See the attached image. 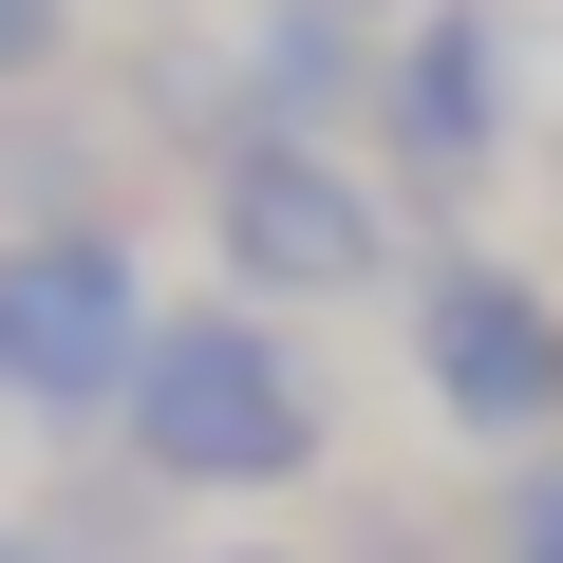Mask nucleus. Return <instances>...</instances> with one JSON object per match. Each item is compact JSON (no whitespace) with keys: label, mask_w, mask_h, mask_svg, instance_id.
<instances>
[{"label":"nucleus","mask_w":563,"mask_h":563,"mask_svg":"<svg viewBox=\"0 0 563 563\" xmlns=\"http://www.w3.org/2000/svg\"><path fill=\"white\" fill-rule=\"evenodd\" d=\"M113 432H132L151 488H301L320 432H339V395L301 376V339H282L263 301H169Z\"/></svg>","instance_id":"nucleus-1"},{"label":"nucleus","mask_w":563,"mask_h":563,"mask_svg":"<svg viewBox=\"0 0 563 563\" xmlns=\"http://www.w3.org/2000/svg\"><path fill=\"white\" fill-rule=\"evenodd\" d=\"M151 263L113 225H0V413H38V432H95L132 413L151 376Z\"/></svg>","instance_id":"nucleus-2"},{"label":"nucleus","mask_w":563,"mask_h":563,"mask_svg":"<svg viewBox=\"0 0 563 563\" xmlns=\"http://www.w3.org/2000/svg\"><path fill=\"white\" fill-rule=\"evenodd\" d=\"M207 244H225V282L282 320V301H357V282H395V207L339 169V151H301V132H263V151H225L207 169Z\"/></svg>","instance_id":"nucleus-3"},{"label":"nucleus","mask_w":563,"mask_h":563,"mask_svg":"<svg viewBox=\"0 0 563 563\" xmlns=\"http://www.w3.org/2000/svg\"><path fill=\"white\" fill-rule=\"evenodd\" d=\"M413 376H432V413L470 451H507V432L563 413V301H544L526 263L451 244V263H413Z\"/></svg>","instance_id":"nucleus-4"},{"label":"nucleus","mask_w":563,"mask_h":563,"mask_svg":"<svg viewBox=\"0 0 563 563\" xmlns=\"http://www.w3.org/2000/svg\"><path fill=\"white\" fill-rule=\"evenodd\" d=\"M376 132H395L413 188H470V169L507 151V20H488V0H413V20H395V95H376Z\"/></svg>","instance_id":"nucleus-5"},{"label":"nucleus","mask_w":563,"mask_h":563,"mask_svg":"<svg viewBox=\"0 0 563 563\" xmlns=\"http://www.w3.org/2000/svg\"><path fill=\"white\" fill-rule=\"evenodd\" d=\"M225 76H244V132L339 151V113L395 95V38H376V0H263V20L225 38Z\"/></svg>","instance_id":"nucleus-6"},{"label":"nucleus","mask_w":563,"mask_h":563,"mask_svg":"<svg viewBox=\"0 0 563 563\" xmlns=\"http://www.w3.org/2000/svg\"><path fill=\"white\" fill-rule=\"evenodd\" d=\"M507 563H563V451H544V470L507 488Z\"/></svg>","instance_id":"nucleus-7"},{"label":"nucleus","mask_w":563,"mask_h":563,"mask_svg":"<svg viewBox=\"0 0 563 563\" xmlns=\"http://www.w3.org/2000/svg\"><path fill=\"white\" fill-rule=\"evenodd\" d=\"M57 38H76V0H0V76H38Z\"/></svg>","instance_id":"nucleus-8"},{"label":"nucleus","mask_w":563,"mask_h":563,"mask_svg":"<svg viewBox=\"0 0 563 563\" xmlns=\"http://www.w3.org/2000/svg\"><path fill=\"white\" fill-rule=\"evenodd\" d=\"M0 563H57V544H38V526H0Z\"/></svg>","instance_id":"nucleus-9"},{"label":"nucleus","mask_w":563,"mask_h":563,"mask_svg":"<svg viewBox=\"0 0 563 563\" xmlns=\"http://www.w3.org/2000/svg\"><path fill=\"white\" fill-rule=\"evenodd\" d=\"M207 563H301V544H207Z\"/></svg>","instance_id":"nucleus-10"},{"label":"nucleus","mask_w":563,"mask_h":563,"mask_svg":"<svg viewBox=\"0 0 563 563\" xmlns=\"http://www.w3.org/2000/svg\"><path fill=\"white\" fill-rule=\"evenodd\" d=\"M395 20H413V0H395Z\"/></svg>","instance_id":"nucleus-11"}]
</instances>
